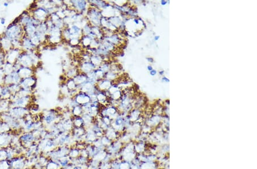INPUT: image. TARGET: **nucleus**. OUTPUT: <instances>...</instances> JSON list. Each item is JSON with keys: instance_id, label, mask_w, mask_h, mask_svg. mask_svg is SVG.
I'll return each instance as SVG.
<instances>
[{"instance_id": "b1692460", "label": "nucleus", "mask_w": 257, "mask_h": 169, "mask_svg": "<svg viewBox=\"0 0 257 169\" xmlns=\"http://www.w3.org/2000/svg\"><path fill=\"white\" fill-rule=\"evenodd\" d=\"M1 2H0V8H1Z\"/></svg>"}, {"instance_id": "9b49d317", "label": "nucleus", "mask_w": 257, "mask_h": 169, "mask_svg": "<svg viewBox=\"0 0 257 169\" xmlns=\"http://www.w3.org/2000/svg\"><path fill=\"white\" fill-rule=\"evenodd\" d=\"M0 43H1V50L4 51L5 52H8L11 49L13 48L11 40H10L7 37L4 36L2 34L1 35Z\"/></svg>"}, {"instance_id": "7ed1b4c3", "label": "nucleus", "mask_w": 257, "mask_h": 169, "mask_svg": "<svg viewBox=\"0 0 257 169\" xmlns=\"http://www.w3.org/2000/svg\"><path fill=\"white\" fill-rule=\"evenodd\" d=\"M26 158L24 154L20 156H16L11 160L9 162L11 169H25L26 168Z\"/></svg>"}, {"instance_id": "2eb2a0df", "label": "nucleus", "mask_w": 257, "mask_h": 169, "mask_svg": "<svg viewBox=\"0 0 257 169\" xmlns=\"http://www.w3.org/2000/svg\"><path fill=\"white\" fill-rule=\"evenodd\" d=\"M8 87L12 95L17 94L21 88L19 84H12L8 85Z\"/></svg>"}, {"instance_id": "4468645a", "label": "nucleus", "mask_w": 257, "mask_h": 169, "mask_svg": "<svg viewBox=\"0 0 257 169\" xmlns=\"http://www.w3.org/2000/svg\"><path fill=\"white\" fill-rule=\"evenodd\" d=\"M2 68L3 71L5 75H9L14 71L13 64L9 62L6 61H5V63H4V64L3 65Z\"/></svg>"}, {"instance_id": "0eeeda50", "label": "nucleus", "mask_w": 257, "mask_h": 169, "mask_svg": "<svg viewBox=\"0 0 257 169\" xmlns=\"http://www.w3.org/2000/svg\"><path fill=\"white\" fill-rule=\"evenodd\" d=\"M22 51L21 48H12L9 51L6 52L5 60L8 62H9L14 64L18 59V58Z\"/></svg>"}, {"instance_id": "f257e3e1", "label": "nucleus", "mask_w": 257, "mask_h": 169, "mask_svg": "<svg viewBox=\"0 0 257 169\" xmlns=\"http://www.w3.org/2000/svg\"><path fill=\"white\" fill-rule=\"evenodd\" d=\"M2 34L11 40V41L14 39L21 40L25 35L23 27L20 24L14 22L9 24Z\"/></svg>"}, {"instance_id": "6ab92c4d", "label": "nucleus", "mask_w": 257, "mask_h": 169, "mask_svg": "<svg viewBox=\"0 0 257 169\" xmlns=\"http://www.w3.org/2000/svg\"><path fill=\"white\" fill-rule=\"evenodd\" d=\"M5 74L3 71V69L2 67H0V85H2L4 84V79L5 78Z\"/></svg>"}, {"instance_id": "393cba45", "label": "nucleus", "mask_w": 257, "mask_h": 169, "mask_svg": "<svg viewBox=\"0 0 257 169\" xmlns=\"http://www.w3.org/2000/svg\"></svg>"}, {"instance_id": "9d476101", "label": "nucleus", "mask_w": 257, "mask_h": 169, "mask_svg": "<svg viewBox=\"0 0 257 169\" xmlns=\"http://www.w3.org/2000/svg\"><path fill=\"white\" fill-rule=\"evenodd\" d=\"M35 68H34L24 67V66H21L17 71V72L18 73L19 76H20V78L21 79L35 75Z\"/></svg>"}, {"instance_id": "ddd939ff", "label": "nucleus", "mask_w": 257, "mask_h": 169, "mask_svg": "<svg viewBox=\"0 0 257 169\" xmlns=\"http://www.w3.org/2000/svg\"><path fill=\"white\" fill-rule=\"evenodd\" d=\"M12 95V94L8 87L7 85H3L1 94V98L4 100H9Z\"/></svg>"}, {"instance_id": "4be33fe9", "label": "nucleus", "mask_w": 257, "mask_h": 169, "mask_svg": "<svg viewBox=\"0 0 257 169\" xmlns=\"http://www.w3.org/2000/svg\"><path fill=\"white\" fill-rule=\"evenodd\" d=\"M2 121L0 119V133H1V126H2Z\"/></svg>"}, {"instance_id": "aec40b11", "label": "nucleus", "mask_w": 257, "mask_h": 169, "mask_svg": "<svg viewBox=\"0 0 257 169\" xmlns=\"http://www.w3.org/2000/svg\"><path fill=\"white\" fill-rule=\"evenodd\" d=\"M0 23L2 25H4L6 24V19L4 17L0 18Z\"/></svg>"}, {"instance_id": "f03ea898", "label": "nucleus", "mask_w": 257, "mask_h": 169, "mask_svg": "<svg viewBox=\"0 0 257 169\" xmlns=\"http://www.w3.org/2000/svg\"><path fill=\"white\" fill-rule=\"evenodd\" d=\"M10 107H24L28 108L32 103L33 101V95H28L25 96H18L13 101H11Z\"/></svg>"}, {"instance_id": "f8f14e48", "label": "nucleus", "mask_w": 257, "mask_h": 169, "mask_svg": "<svg viewBox=\"0 0 257 169\" xmlns=\"http://www.w3.org/2000/svg\"><path fill=\"white\" fill-rule=\"evenodd\" d=\"M25 35L28 37L33 36L36 32L37 26L33 24H30L23 27Z\"/></svg>"}, {"instance_id": "5701e85b", "label": "nucleus", "mask_w": 257, "mask_h": 169, "mask_svg": "<svg viewBox=\"0 0 257 169\" xmlns=\"http://www.w3.org/2000/svg\"><path fill=\"white\" fill-rule=\"evenodd\" d=\"M0 38H1V35H0ZM1 50V43H0V50Z\"/></svg>"}, {"instance_id": "423d86ee", "label": "nucleus", "mask_w": 257, "mask_h": 169, "mask_svg": "<svg viewBox=\"0 0 257 169\" xmlns=\"http://www.w3.org/2000/svg\"><path fill=\"white\" fill-rule=\"evenodd\" d=\"M37 79L35 75L23 78L19 83L21 88H28L32 91L33 92L37 87Z\"/></svg>"}, {"instance_id": "dca6fc26", "label": "nucleus", "mask_w": 257, "mask_h": 169, "mask_svg": "<svg viewBox=\"0 0 257 169\" xmlns=\"http://www.w3.org/2000/svg\"><path fill=\"white\" fill-rule=\"evenodd\" d=\"M0 169H11L9 162L8 159L0 161Z\"/></svg>"}, {"instance_id": "a211bd4d", "label": "nucleus", "mask_w": 257, "mask_h": 169, "mask_svg": "<svg viewBox=\"0 0 257 169\" xmlns=\"http://www.w3.org/2000/svg\"><path fill=\"white\" fill-rule=\"evenodd\" d=\"M7 159V153L6 149L0 148V161Z\"/></svg>"}, {"instance_id": "20e7f679", "label": "nucleus", "mask_w": 257, "mask_h": 169, "mask_svg": "<svg viewBox=\"0 0 257 169\" xmlns=\"http://www.w3.org/2000/svg\"><path fill=\"white\" fill-rule=\"evenodd\" d=\"M8 112L13 117L16 119H23L26 115L30 113L29 108L18 107H10Z\"/></svg>"}, {"instance_id": "412c9836", "label": "nucleus", "mask_w": 257, "mask_h": 169, "mask_svg": "<svg viewBox=\"0 0 257 169\" xmlns=\"http://www.w3.org/2000/svg\"><path fill=\"white\" fill-rule=\"evenodd\" d=\"M9 5V2L8 1H5L3 2V6L5 8H7Z\"/></svg>"}, {"instance_id": "39448f33", "label": "nucleus", "mask_w": 257, "mask_h": 169, "mask_svg": "<svg viewBox=\"0 0 257 169\" xmlns=\"http://www.w3.org/2000/svg\"><path fill=\"white\" fill-rule=\"evenodd\" d=\"M17 61L21 66L34 68L33 62L29 52L22 51L18 58Z\"/></svg>"}, {"instance_id": "f3484780", "label": "nucleus", "mask_w": 257, "mask_h": 169, "mask_svg": "<svg viewBox=\"0 0 257 169\" xmlns=\"http://www.w3.org/2000/svg\"><path fill=\"white\" fill-rule=\"evenodd\" d=\"M5 55H6V52H5L4 51L1 50H0V67H2L6 61Z\"/></svg>"}, {"instance_id": "6e6552de", "label": "nucleus", "mask_w": 257, "mask_h": 169, "mask_svg": "<svg viewBox=\"0 0 257 169\" xmlns=\"http://www.w3.org/2000/svg\"><path fill=\"white\" fill-rule=\"evenodd\" d=\"M14 131L10 132L0 133V148L6 149L11 146Z\"/></svg>"}, {"instance_id": "1a4fd4ad", "label": "nucleus", "mask_w": 257, "mask_h": 169, "mask_svg": "<svg viewBox=\"0 0 257 169\" xmlns=\"http://www.w3.org/2000/svg\"><path fill=\"white\" fill-rule=\"evenodd\" d=\"M22 51H37V47L33 45L30 38L24 35L21 40Z\"/></svg>"}]
</instances>
